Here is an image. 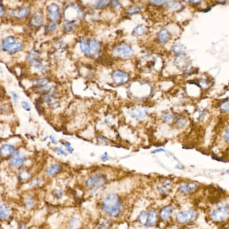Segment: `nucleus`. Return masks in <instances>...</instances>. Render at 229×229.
Wrapping results in <instances>:
<instances>
[{"instance_id": "1", "label": "nucleus", "mask_w": 229, "mask_h": 229, "mask_svg": "<svg viewBox=\"0 0 229 229\" xmlns=\"http://www.w3.org/2000/svg\"><path fill=\"white\" fill-rule=\"evenodd\" d=\"M102 209L106 213L112 217H117L121 210V204L119 197L115 194H108L102 202Z\"/></svg>"}, {"instance_id": "2", "label": "nucleus", "mask_w": 229, "mask_h": 229, "mask_svg": "<svg viewBox=\"0 0 229 229\" xmlns=\"http://www.w3.org/2000/svg\"><path fill=\"white\" fill-rule=\"evenodd\" d=\"M157 219L156 212L151 210L148 212L142 213L139 217V221L144 226H152L156 223Z\"/></svg>"}, {"instance_id": "3", "label": "nucleus", "mask_w": 229, "mask_h": 229, "mask_svg": "<svg viewBox=\"0 0 229 229\" xmlns=\"http://www.w3.org/2000/svg\"><path fill=\"white\" fill-rule=\"evenodd\" d=\"M112 54L115 57L128 58L133 55V52L129 46L126 44H122L113 50Z\"/></svg>"}, {"instance_id": "4", "label": "nucleus", "mask_w": 229, "mask_h": 229, "mask_svg": "<svg viewBox=\"0 0 229 229\" xmlns=\"http://www.w3.org/2000/svg\"><path fill=\"white\" fill-rule=\"evenodd\" d=\"M229 214V210L226 205H222L215 209L211 214L213 220L215 222H222L225 220Z\"/></svg>"}, {"instance_id": "5", "label": "nucleus", "mask_w": 229, "mask_h": 229, "mask_svg": "<svg viewBox=\"0 0 229 229\" xmlns=\"http://www.w3.org/2000/svg\"><path fill=\"white\" fill-rule=\"evenodd\" d=\"M107 178L103 174H96L90 177L86 181V185L88 187H94L99 189L106 183Z\"/></svg>"}, {"instance_id": "6", "label": "nucleus", "mask_w": 229, "mask_h": 229, "mask_svg": "<svg viewBox=\"0 0 229 229\" xmlns=\"http://www.w3.org/2000/svg\"><path fill=\"white\" fill-rule=\"evenodd\" d=\"M80 10L79 7L70 4L67 6L64 10V18L69 21H73L80 17Z\"/></svg>"}, {"instance_id": "7", "label": "nucleus", "mask_w": 229, "mask_h": 229, "mask_svg": "<svg viewBox=\"0 0 229 229\" xmlns=\"http://www.w3.org/2000/svg\"><path fill=\"white\" fill-rule=\"evenodd\" d=\"M12 210L10 206L5 202L0 203V221L3 222L10 221L13 217Z\"/></svg>"}, {"instance_id": "8", "label": "nucleus", "mask_w": 229, "mask_h": 229, "mask_svg": "<svg viewBox=\"0 0 229 229\" xmlns=\"http://www.w3.org/2000/svg\"><path fill=\"white\" fill-rule=\"evenodd\" d=\"M197 217V213L196 211L192 210H189L178 213L176 216V219L179 222L187 223L195 220Z\"/></svg>"}, {"instance_id": "9", "label": "nucleus", "mask_w": 229, "mask_h": 229, "mask_svg": "<svg viewBox=\"0 0 229 229\" xmlns=\"http://www.w3.org/2000/svg\"><path fill=\"white\" fill-rule=\"evenodd\" d=\"M28 160L27 156L20 151L15 152L11 158L10 163L13 167L18 168L24 164Z\"/></svg>"}, {"instance_id": "10", "label": "nucleus", "mask_w": 229, "mask_h": 229, "mask_svg": "<svg viewBox=\"0 0 229 229\" xmlns=\"http://www.w3.org/2000/svg\"><path fill=\"white\" fill-rule=\"evenodd\" d=\"M49 18L52 22H57L60 17V9L56 4H52L48 7Z\"/></svg>"}, {"instance_id": "11", "label": "nucleus", "mask_w": 229, "mask_h": 229, "mask_svg": "<svg viewBox=\"0 0 229 229\" xmlns=\"http://www.w3.org/2000/svg\"><path fill=\"white\" fill-rule=\"evenodd\" d=\"M129 75L125 73L117 71L113 74V79L116 85L124 84L129 80Z\"/></svg>"}, {"instance_id": "12", "label": "nucleus", "mask_w": 229, "mask_h": 229, "mask_svg": "<svg viewBox=\"0 0 229 229\" xmlns=\"http://www.w3.org/2000/svg\"><path fill=\"white\" fill-rule=\"evenodd\" d=\"M22 44L21 43L15 42L10 44H2L1 49L7 52L10 54L16 53L19 52L22 48Z\"/></svg>"}, {"instance_id": "13", "label": "nucleus", "mask_w": 229, "mask_h": 229, "mask_svg": "<svg viewBox=\"0 0 229 229\" xmlns=\"http://www.w3.org/2000/svg\"><path fill=\"white\" fill-rule=\"evenodd\" d=\"M23 205L26 210H31L35 207L36 201L34 198L31 195H27L23 198Z\"/></svg>"}, {"instance_id": "14", "label": "nucleus", "mask_w": 229, "mask_h": 229, "mask_svg": "<svg viewBox=\"0 0 229 229\" xmlns=\"http://www.w3.org/2000/svg\"><path fill=\"white\" fill-rule=\"evenodd\" d=\"M129 114L133 118L139 120L145 117L147 115V112L143 108H137L130 111Z\"/></svg>"}, {"instance_id": "15", "label": "nucleus", "mask_w": 229, "mask_h": 229, "mask_svg": "<svg viewBox=\"0 0 229 229\" xmlns=\"http://www.w3.org/2000/svg\"><path fill=\"white\" fill-rule=\"evenodd\" d=\"M18 178L20 181L24 183L28 181L31 178L30 171L25 168H22L19 169L18 172Z\"/></svg>"}, {"instance_id": "16", "label": "nucleus", "mask_w": 229, "mask_h": 229, "mask_svg": "<svg viewBox=\"0 0 229 229\" xmlns=\"http://www.w3.org/2000/svg\"><path fill=\"white\" fill-rule=\"evenodd\" d=\"M15 151V147L13 145L9 144L3 145L0 148L1 155L4 158L9 157Z\"/></svg>"}, {"instance_id": "17", "label": "nucleus", "mask_w": 229, "mask_h": 229, "mask_svg": "<svg viewBox=\"0 0 229 229\" xmlns=\"http://www.w3.org/2000/svg\"><path fill=\"white\" fill-rule=\"evenodd\" d=\"M100 43L95 40H93L90 43V47H89V52L92 56L95 57L98 56L100 53Z\"/></svg>"}, {"instance_id": "18", "label": "nucleus", "mask_w": 229, "mask_h": 229, "mask_svg": "<svg viewBox=\"0 0 229 229\" xmlns=\"http://www.w3.org/2000/svg\"><path fill=\"white\" fill-rule=\"evenodd\" d=\"M173 212V210L171 206H166L161 211L160 216L163 220H167L171 216Z\"/></svg>"}, {"instance_id": "19", "label": "nucleus", "mask_w": 229, "mask_h": 229, "mask_svg": "<svg viewBox=\"0 0 229 229\" xmlns=\"http://www.w3.org/2000/svg\"><path fill=\"white\" fill-rule=\"evenodd\" d=\"M43 19L42 15L39 13H37L33 15L31 19L32 25L35 27H40L43 23Z\"/></svg>"}, {"instance_id": "20", "label": "nucleus", "mask_w": 229, "mask_h": 229, "mask_svg": "<svg viewBox=\"0 0 229 229\" xmlns=\"http://www.w3.org/2000/svg\"><path fill=\"white\" fill-rule=\"evenodd\" d=\"M61 169V166L60 164H54L49 167L46 171V174L48 176H51L58 173Z\"/></svg>"}, {"instance_id": "21", "label": "nucleus", "mask_w": 229, "mask_h": 229, "mask_svg": "<svg viewBox=\"0 0 229 229\" xmlns=\"http://www.w3.org/2000/svg\"><path fill=\"white\" fill-rule=\"evenodd\" d=\"M197 189V186L194 183H189L185 186H181L180 187V190L183 193H191L195 191Z\"/></svg>"}, {"instance_id": "22", "label": "nucleus", "mask_w": 229, "mask_h": 229, "mask_svg": "<svg viewBox=\"0 0 229 229\" xmlns=\"http://www.w3.org/2000/svg\"><path fill=\"white\" fill-rule=\"evenodd\" d=\"M158 35H159V39L162 42H167L169 40V33L166 29H163L161 30L159 32Z\"/></svg>"}, {"instance_id": "23", "label": "nucleus", "mask_w": 229, "mask_h": 229, "mask_svg": "<svg viewBox=\"0 0 229 229\" xmlns=\"http://www.w3.org/2000/svg\"><path fill=\"white\" fill-rule=\"evenodd\" d=\"M171 185V181L170 180H166L163 183H162L159 188V191L161 193H166L170 189Z\"/></svg>"}, {"instance_id": "24", "label": "nucleus", "mask_w": 229, "mask_h": 229, "mask_svg": "<svg viewBox=\"0 0 229 229\" xmlns=\"http://www.w3.org/2000/svg\"><path fill=\"white\" fill-rule=\"evenodd\" d=\"M30 12V9L28 7H22L18 11V12L14 13L16 17L19 18H23L28 15Z\"/></svg>"}, {"instance_id": "25", "label": "nucleus", "mask_w": 229, "mask_h": 229, "mask_svg": "<svg viewBox=\"0 0 229 229\" xmlns=\"http://www.w3.org/2000/svg\"><path fill=\"white\" fill-rule=\"evenodd\" d=\"M145 29L143 25H139L136 27L132 32V34L134 36H141L144 34Z\"/></svg>"}, {"instance_id": "26", "label": "nucleus", "mask_w": 229, "mask_h": 229, "mask_svg": "<svg viewBox=\"0 0 229 229\" xmlns=\"http://www.w3.org/2000/svg\"><path fill=\"white\" fill-rule=\"evenodd\" d=\"M80 226V222L78 219L73 218L70 222V227L71 229H78Z\"/></svg>"}, {"instance_id": "27", "label": "nucleus", "mask_w": 229, "mask_h": 229, "mask_svg": "<svg viewBox=\"0 0 229 229\" xmlns=\"http://www.w3.org/2000/svg\"><path fill=\"white\" fill-rule=\"evenodd\" d=\"M110 2V1H97L94 4L93 6L94 8H101L107 6Z\"/></svg>"}, {"instance_id": "28", "label": "nucleus", "mask_w": 229, "mask_h": 229, "mask_svg": "<svg viewBox=\"0 0 229 229\" xmlns=\"http://www.w3.org/2000/svg\"><path fill=\"white\" fill-rule=\"evenodd\" d=\"M81 49L82 51L86 54H90L89 52V47L87 44L86 40H82L81 42Z\"/></svg>"}, {"instance_id": "29", "label": "nucleus", "mask_w": 229, "mask_h": 229, "mask_svg": "<svg viewBox=\"0 0 229 229\" xmlns=\"http://www.w3.org/2000/svg\"><path fill=\"white\" fill-rule=\"evenodd\" d=\"M15 42H16V40L14 37L12 36H9V37H6L4 40L2 44H10V43H14Z\"/></svg>"}, {"instance_id": "30", "label": "nucleus", "mask_w": 229, "mask_h": 229, "mask_svg": "<svg viewBox=\"0 0 229 229\" xmlns=\"http://www.w3.org/2000/svg\"><path fill=\"white\" fill-rule=\"evenodd\" d=\"M168 4L172 10H176L180 7V4L177 2L168 1Z\"/></svg>"}, {"instance_id": "31", "label": "nucleus", "mask_w": 229, "mask_h": 229, "mask_svg": "<svg viewBox=\"0 0 229 229\" xmlns=\"http://www.w3.org/2000/svg\"><path fill=\"white\" fill-rule=\"evenodd\" d=\"M173 51L175 53H181L184 51V47H183V45L178 44V45H176L174 47Z\"/></svg>"}, {"instance_id": "32", "label": "nucleus", "mask_w": 229, "mask_h": 229, "mask_svg": "<svg viewBox=\"0 0 229 229\" xmlns=\"http://www.w3.org/2000/svg\"><path fill=\"white\" fill-rule=\"evenodd\" d=\"M41 183V180L40 179H36L31 181L30 185L32 187H37L40 186Z\"/></svg>"}, {"instance_id": "33", "label": "nucleus", "mask_w": 229, "mask_h": 229, "mask_svg": "<svg viewBox=\"0 0 229 229\" xmlns=\"http://www.w3.org/2000/svg\"><path fill=\"white\" fill-rule=\"evenodd\" d=\"M140 8L138 6H134L132 7L127 11V13L129 14H134V13H138L140 11Z\"/></svg>"}, {"instance_id": "34", "label": "nucleus", "mask_w": 229, "mask_h": 229, "mask_svg": "<svg viewBox=\"0 0 229 229\" xmlns=\"http://www.w3.org/2000/svg\"><path fill=\"white\" fill-rule=\"evenodd\" d=\"M111 223V222L110 221H104L103 222L101 223H100V225H99V228L100 229L106 228H108L110 225Z\"/></svg>"}, {"instance_id": "35", "label": "nucleus", "mask_w": 229, "mask_h": 229, "mask_svg": "<svg viewBox=\"0 0 229 229\" xmlns=\"http://www.w3.org/2000/svg\"><path fill=\"white\" fill-rule=\"evenodd\" d=\"M52 86V84H51V83H48V84H46V85H44V86L40 88L38 91L40 92H43L49 90L50 89H51Z\"/></svg>"}, {"instance_id": "36", "label": "nucleus", "mask_w": 229, "mask_h": 229, "mask_svg": "<svg viewBox=\"0 0 229 229\" xmlns=\"http://www.w3.org/2000/svg\"><path fill=\"white\" fill-rule=\"evenodd\" d=\"M22 106L23 107L24 109L27 111H30L31 109V106L26 101H22L21 103Z\"/></svg>"}, {"instance_id": "37", "label": "nucleus", "mask_w": 229, "mask_h": 229, "mask_svg": "<svg viewBox=\"0 0 229 229\" xmlns=\"http://www.w3.org/2000/svg\"><path fill=\"white\" fill-rule=\"evenodd\" d=\"M186 123V120L185 119H183V118L178 120V122H177V124L180 127H184Z\"/></svg>"}, {"instance_id": "38", "label": "nucleus", "mask_w": 229, "mask_h": 229, "mask_svg": "<svg viewBox=\"0 0 229 229\" xmlns=\"http://www.w3.org/2000/svg\"><path fill=\"white\" fill-rule=\"evenodd\" d=\"M54 195L57 199L59 200L61 198L62 196V192L61 191L56 190L54 192Z\"/></svg>"}, {"instance_id": "39", "label": "nucleus", "mask_w": 229, "mask_h": 229, "mask_svg": "<svg viewBox=\"0 0 229 229\" xmlns=\"http://www.w3.org/2000/svg\"><path fill=\"white\" fill-rule=\"evenodd\" d=\"M64 28L65 30L68 31H71L74 28V27L73 26V25L70 24V23H66V24H64Z\"/></svg>"}, {"instance_id": "40", "label": "nucleus", "mask_w": 229, "mask_h": 229, "mask_svg": "<svg viewBox=\"0 0 229 229\" xmlns=\"http://www.w3.org/2000/svg\"><path fill=\"white\" fill-rule=\"evenodd\" d=\"M150 2L152 3L153 4H156V5H160L164 4L166 1H150Z\"/></svg>"}, {"instance_id": "41", "label": "nucleus", "mask_w": 229, "mask_h": 229, "mask_svg": "<svg viewBox=\"0 0 229 229\" xmlns=\"http://www.w3.org/2000/svg\"><path fill=\"white\" fill-rule=\"evenodd\" d=\"M18 229H28L27 224L25 222H21L19 224Z\"/></svg>"}, {"instance_id": "42", "label": "nucleus", "mask_w": 229, "mask_h": 229, "mask_svg": "<svg viewBox=\"0 0 229 229\" xmlns=\"http://www.w3.org/2000/svg\"><path fill=\"white\" fill-rule=\"evenodd\" d=\"M221 109L225 111H229V104L227 103H223L221 106Z\"/></svg>"}, {"instance_id": "43", "label": "nucleus", "mask_w": 229, "mask_h": 229, "mask_svg": "<svg viewBox=\"0 0 229 229\" xmlns=\"http://www.w3.org/2000/svg\"><path fill=\"white\" fill-rule=\"evenodd\" d=\"M56 151L59 153H61V154H62L63 155H66V153L62 149L60 148V147H57L56 149Z\"/></svg>"}, {"instance_id": "44", "label": "nucleus", "mask_w": 229, "mask_h": 229, "mask_svg": "<svg viewBox=\"0 0 229 229\" xmlns=\"http://www.w3.org/2000/svg\"><path fill=\"white\" fill-rule=\"evenodd\" d=\"M11 93L12 94L13 97V101H14V103H17L18 99V95H17V94L14 91L12 92Z\"/></svg>"}, {"instance_id": "45", "label": "nucleus", "mask_w": 229, "mask_h": 229, "mask_svg": "<svg viewBox=\"0 0 229 229\" xmlns=\"http://www.w3.org/2000/svg\"><path fill=\"white\" fill-rule=\"evenodd\" d=\"M56 28V25L54 23H52V24H50L48 27V29L49 30H50V31H53V30H55Z\"/></svg>"}, {"instance_id": "46", "label": "nucleus", "mask_w": 229, "mask_h": 229, "mask_svg": "<svg viewBox=\"0 0 229 229\" xmlns=\"http://www.w3.org/2000/svg\"><path fill=\"white\" fill-rule=\"evenodd\" d=\"M65 146H66V147H67V150L69 151V152L72 153V152L73 151V150L72 149V148H71V144L70 142H67L66 144V145H65Z\"/></svg>"}, {"instance_id": "47", "label": "nucleus", "mask_w": 229, "mask_h": 229, "mask_svg": "<svg viewBox=\"0 0 229 229\" xmlns=\"http://www.w3.org/2000/svg\"><path fill=\"white\" fill-rule=\"evenodd\" d=\"M112 5H113L114 8L116 9H119L120 7V4L118 2L116 1H112Z\"/></svg>"}, {"instance_id": "48", "label": "nucleus", "mask_w": 229, "mask_h": 229, "mask_svg": "<svg viewBox=\"0 0 229 229\" xmlns=\"http://www.w3.org/2000/svg\"><path fill=\"white\" fill-rule=\"evenodd\" d=\"M108 159H109V155L106 153L104 155H103L102 157V160L104 162L108 160Z\"/></svg>"}, {"instance_id": "49", "label": "nucleus", "mask_w": 229, "mask_h": 229, "mask_svg": "<svg viewBox=\"0 0 229 229\" xmlns=\"http://www.w3.org/2000/svg\"><path fill=\"white\" fill-rule=\"evenodd\" d=\"M225 140L227 141V142H228L229 141V129L228 128V129L226 131V133H225Z\"/></svg>"}, {"instance_id": "50", "label": "nucleus", "mask_w": 229, "mask_h": 229, "mask_svg": "<svg viewBox=\"0 0 229 229\" xmlns=\"http://www.w3.org/2000/svg\"><path fill=\"white\" fill-rule=\"evenodd\" d=\"M45 81H46V80L44 79H43L39 80L36 82V84H42L43 82H45Z\"/></svg>"}, {"instance_id": "51", "label": "nucleus", "mask_w": 229, "mask_h": 229, "mask_svg": "<svg viewBox=\"0 0 229 229\" xmlns=\"http://www.w3.org/2000/svg\"><path fill=\"white\" fill-rule=\"evenodd\" d=\"M50 139L52 143H53V144L57 143V141H56V140L55 139V138H54L53 136H51L50 137Z\"/></svg>"}, {"instance_id": "52", "label": "nucleus", "mask_w": 229, "mask_h": 229, "mask_svg": "<svg viewBox=\"0 0 229 229\" xmlns=\"http://www.w3.org/2000/svg\"><path fill=\"white\" fill-rule=\"evenodd\" d=\"M201 1H189V2L192 3V4H198L201 2Z\"/></svg>"}, {"instance_id": "53", "label": "nucleus", "mask_w": 229, "mask_h": 229, "mask_svg": "<svg viewBox=\"0 0 229 229\" xmlns=\"http://www.w3.org/2000/svg\"><path fill=\"white\" fill-rule=\"evenodd\" d=\"M165 118H166L167 120H170L171 119V116L169 115H166Z\"/></svg>"}, {"instance_id": "54", "label": "nucleus", "mask_w": 229, "mask_h": 229, "mask_svg": "<svg viewBox=\"0 0 229 229\" xmlns=\"http://www.w3.org/2000/svg\"><path fill=\"white\" fill-rule=\"evenodd\" d=\"M4 10L1 6H0V16H1L3 14Z\"/></svg>"}, {"instance_id": "55", "label": "nucleus", "mask_w": 229, "mask_h": 229, "mask_svg": "<svg viewBox=\"0 0 229 229\" xmlns=\"http://www.w3.org/2000/svg\"><path fill=\"white\" fill-rule=\"evenodd\" d=\"M164 151V150L162 149H159V150H156L155 151L153 152V153H156L159 152Z\"/></svg>"}, {"instance_id": "56", "label": "nucleus", "mask_w": 229, "mask_h": 229, "mask_svg": "<svg viewBox=\"0 0 229 229\" xmlns=\"http://www.w3.org/2000/svg\"><path fill=\"white\" fill-rule=\"evenodd\" d=\"M2 72H3L2 69V68H1V67H0V72L2 73Z\"/></svg>"}]
</instances>
